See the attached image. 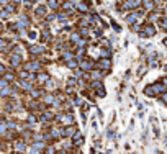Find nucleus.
<instances>
[{
	"label": "nucleus",
	"instance_id": "1",
	"mask_svg": "<svg viewBox=\"0 0 167 154\" xmlns=\"http://www.w3.org/2000/svg\"><path fill=\"white\" fill-rule=\"evenodd\" d=\"M74 143H76V144H80L82 143V136H80V134H77L76 138H74Z\"/></svg>",
	"mask_w": 167,
	"mask_h": 154
},
{
	"label": "nucleus",
	"instance_id": "3",
	"mask_svg": "<svg viewBox=\"0 0 167 154\" xmlns=\"http://www.w3.org/2000/svg\"><path fill=\"white\" fill-rule=\"evenodd\" d=\"M3 131H5V126H3V125H0V133H3Z\"/></svg>",
	"mask_w": 167,
	"mask_h": 154
},
{
	"label": "nucleus",
	"instance_id": "2",
	"mask_svg": "<svg viewBox=\"0 0 167 154\" xmlns=\"http://www.w3.org/2000/svg\"><path fill=\"white\" fill-rule=\"evenodd\" d=\"M76 64H77L76 61H71V62H67V66H69V67H76Z\"/></svg>",
	"mask_w": 167,
	"mask_h": 154
}]
</instances>
